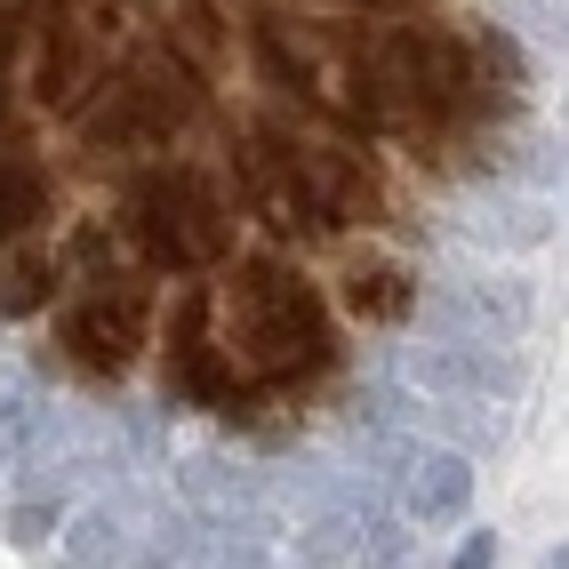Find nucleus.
Masks as SVG:
<instances>
[{"instance_id": "obj_1", "label": "nucleus", "mask_w": 569, "mask_h": 569, "mask_svg": "<svg viewBox=\"0 0 569 569\" xmlns=\"http://www.w3.org/2000/svg\"><path fill=\"white\" fill-rule=\"evenodd\" d=\"M257 64L273 72L306 112L353 129V137H393V144H433L466 129L489 104V72L513 81L506 32H458L426 17H297L264 9L249 17Z\"/></svg>"}, {"instance_id": "obj_2", "label": "nucleus", "mask_w": 569, "mask_h": 569, "mask_svg": "<svg viewBox=\"0 0 569 569\" xmlns=\"http://www.w3.org/2000/svg\"><path fill=\"white\" fill-rule=\"evenodd\" d=\"M329 353H337V337H329V306L313 297V281H297L273 257H249L224 281H193L177 297V313H169V401L233 417L257 393L329 369Z\"/></svg>"}, {"instance_id": "obj_3", "label": "nucleus", "mask_w": 569, "mask_h": 569, "mask_svg": "<svg viewBox=\"0 0 569 569\" xmlns=\"http://www.w3.org/2000/svg\"><path fill=\"white\" fill-rule=\"evenodd\" d=\"M233 184H241L249 217H264L273 233H297V241H321V233L386 217L377 169L353 144H337L321 129H297V121H249L241 144H233Z\"/></svg>"}, {"instance_id": "obj_4", "label": "nucleus", "mask_w": 569, "mask_h": 569, "mask_svg": "<svg viewBox=\"0 0 569 569\" xmlns=\"http://www.w3.org/2000/svg\"><path fill=\"white\" fill-rule=\"evenodd\" d=\"M144 49H153V17L137 0H41V9H17V104L72 121Z\"/></svg>"}, {"instance_id": "obj_5", "label": "nucleus", "mask_w": 569, "mask_h": 569, "mask_svg": "<svg viewBox=\"0 0 569 569\" xmlns=\"http://www.w3.org/2000/svg\"><path fill=\"white\" fill-rule=\"evenodd\" d=\"M193 112H201V72L153 41L72 112V137H81V153H153L177 129H193Z\"/></svg>"}, {"instance_id": "obj_6", "label": "nucleus", "mask_w": 569, "mask_h": 569, "mask_svg": "<svg viewBox=\"0 0 569 569\" xmlns=\"http://www.w3.org/2000/svg\"><path fill=\"white\" fill-rule=\"evenodd\" d=\"M121 224L144 249V264H161V273H209V264H224V249H233V209H224L217 177L193 169V161L144 169L129 184V201H121Z\"/></svg>"}, {"instance_id": "obj_7", "label": "nucleus", "mask_w": 569, "mask_h": 569, "mask_svg": "<svg viewBox=\"0 0 569 569\" xmlns=\"http://www.w3.org/2000/svg\"><path fill=\"white\" fill-rule=\"evenodd\" d=\"M144 329H153V297H144L129 273H89V289L64 306L57 321V346L72 369L89 377H121L144 353Z\"/></svg>"}, {"instance_id": "obj_8", "label": "nucleus", "mask_w": 569, "mask_h": 569, "mask_svg": "<svg viewBox=\"0 0 569 569\" xmlns=\"http://www.w3.org/2000/svg\"><path fill=\"white\" fill-rule=\"evenodd\" d=\"M409 386L426 393H449V401H513L521 393V361L506 346H458V337H426V346H409Z\"/></svg>"}, {"instance_id": "obj_9", "label": "nucleus", "mask_w": 569, "mask_h": 569, "mask_svg": "<svg viewBox=\"0 0 569 569\" xmlns=\"http://www.w3.org/2000/svg\"><path fill=\"white\" fill-rule=\"evenodd\" d=\"M473 506V458L466 449H409L401 458V521H458Z\"/></svg>"}, {"instance_id": "obj_10", "label": "nucleus", "mask_w": 569, "mask_h": 569, "mask_svg": "<svg viewBox=\"0 0 569 569\" xmlns=\"http://www.w3.org/2000/svg\"><path fill=\"white\" fill-rule=\"evenodd\" d=\"M346 313L361 321H409L417 313V281L401 257H353L346 264Z\"/></svg>"}, {"instance_id": "obj_11", "label": "nucleus", "mask_w": 569, "mask_h": 569, "mask_svg": "<svg viewBox=\"0 0 569 569\" xmlns=\"http://www.w3.org/2000/svg\"><path fill=\"white\" fill-rule=\"evenodd\" d=\"M137 529H144V521H137L121 498L81 506V513H72V569H129Z\"/></svg>"}, {"instance_id": "obj_12", "label": "nucleus", "mask_w": 569, "mask_h": 569, "mask_svg": "<svg viewBox=\"0 0 569 569\" xmlns=\"http://www.w3.org/2000/svg\"><path fill=\"white\" fill-rule=\"evenodd\" d=\"M41 217H49V177H41V161L0 153V249L24 241Z\"/></svg>"}, {"instance_id": "obj_13", "label": "nucleus", "mask_w": 569, "mask_h": 569, "mask_svg": "<svg viewBox=\"0 0 569 569\" xmlns=\"http://www.w3.org/2000/svg\"><path fill=\"white\" fill-rule=\"evenodd\" d=\"M57 273H64V264L49 249H9V257H0V321L41 313L49 297H57Z\"/></svg>"}, {"instance_id": "obj_14", "label": "nucleus", "mask_w": 569, "mask_h": 569, "mask_svg": "<svg viewBox=\"0 0 569 569\" xmlns=\"http://www.w3.org/2000/svg\"><path fill=\"white\" fill-rule=\"evenodd\" d=\"M57 521H64V498H24L17 513H9V546H41V538H57Z\"/></svg>"}, {"instance_id": "obj_15", "label": "nucleus", "mask_w": 569, "mask_h": 569, "mask_svg": "<svg viewBox=\"0 0 569 569\" xmlns=\"http://www.w3.org/2000/svg\"><path fill=\"white\" fill-rule=\"evenodd\" d=\"M0 112H17V17H0Z\"/></svg>"}, {"instance_id": "obj_16", "label": "nucleus", "mask_w": 569, "mask_h": 569, "mask_svg": "<svg viewBox=\"0 0 569 569\" xmlns=\"http://www.w3.org/2000/svg\"><path fill=\"white\" fill-rule=\"evenodd\" d=\"M449 569H498V538H489V529H473V538L449 553Z\"/></svg>"}, {"instance_id": "obj_17", "label": "nucleus", "mask_w": 569, "mask_h": 569, "mask_svg": "<svg viewBox=\"0 0 569 569\" xmlns=\"http://www.w3.org/2000/svg\"><path fill=\"white\" fill-rule=\"evenodd\" d=\"M24 393H32V377L24 369H0V426H17V417H24Z\"/></svg>"}, {"instance_id": "obj_18", "label": "nucleus", "mask_w": 569, "mask_h": 569, "mask_svg": "<svg viewBox=\"0 0 569 569\" xmlns=\"http://www.w3.org/2000/svg\"><path fill=\"white\" fill-rule=\"evenodd\" d=\"M24 466V441H17V426H0V481H9Z\"/></svg>"}, {"instance_id": "obj_19", "label": "nucleus", "mask_w": 569, "mask_h": 569, "mask_svg": "<svg viewBox=\"0 0 569 569\" xmlns=\"http://www.w3.org/2000/svg\"><path fill=\"white\" fill-rule=\"evenodd\" d=\"M386 9H393V0H386Z\"/></svg>"}]
</instances>
